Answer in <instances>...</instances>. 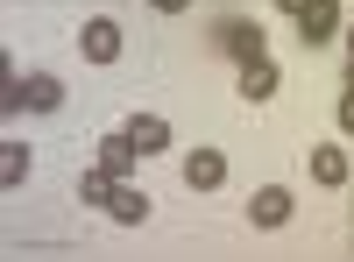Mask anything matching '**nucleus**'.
Segmentation results:
<instances>
[{"mask_svg":"<svg viewBox=\"0 0 354 262\" xmlns=\"http://www.w3.org/2000/svg\"><path fill=\"white\" fill-rule=\"evenodd\" d=\"M0 100H8V113H57V106H64V85H57V78H15L8 71V93H0Z\"/></svg>","mask_w":354,"mask_h":262,"instance_id":"nucleus-1","label":"nucleus"},{"mask_svg":"<svg viewBox=\"0 0 354 262\" xmlns=\"http://www.w3.org/2000/svg\"><path fill=\"white\" fill-rule=\"evenodd\" d=\"M78 57H85V64H113V57H121V28H113L106 15H93L78 28Z\"/></svg>","mask_w":354,"mask_h":262,"instance_id":"nucleus-2","label":"nucleus"},{"mask_svg":"<svg viewBox=\"0 0 354 262\" xmlns=\"http://www.w3.org/2000/svg\"><path fill=\"white\" fill-rule=\"evenodd\" d=\"M185 185H192V191H220V185H227V156H220V149H192V156H185Z\"/></svg>","mask_w":354,"mask_h":262,"instance_id":"nucleus-3","label":"nucleus"},{"mask_svg":"<svg viewBox=\"0 0 354 262\" xmlns=\"http://www.w3.org/2000/svg\"><path fill=\"white\" fill-rule=\"evenodd\" d=\"M128 142L142 156H156V149H170V121L163 113H128Z\"/></svg>","mask_w":354,"mask_h":262,"instance_id":"nucleus-4","label":"nucleus"},{"mask_svg":"<svg viewBox=\"0 0 354 262\" xmlns=\"http://www.w3.org/2000/svg\"><path fill=\"white\" fill-rule=\"evenodd\" d=\"M106 220H113V227H142V220H149V198L121 178V185H113V198H106Z\"/></svg>","mask_w":354,"mask_h":262,"instance_id":"nucleus-5","label":"nucleus"},{"mask_svg":"<svg viewBox=\"0 0 354 262\" xmlns=\"http://www.w3.org/2000/svg\"><path fill=\"white\" fill-rule=\"evenodd\" d=\"M248 220H255V227H283V220H290V191H283V185H262V191L248 198Z\"/></svg>","mask_w":354,"mask_h":262,"instance_id":"nucleus-6","label":"nucleus"},{"mask_svg":"<svg viewBox=\"0 0 354 262\" xmlns=\"http://www.w3.org/2000/svg\"><path fill=\"white\" fill-rule=\"evenodd\" d=\"M333 28H340V0H312V8L298 15V36H305V43H326Z\"/></svg>","mask_w":354,"mask_h":262,"instance_id":"nucleus-7","label":"nucleus"},{"mask_svg":"<svg viewBox=\"0 0 354 262\" xmlns=\"http://www.w3.org/2000/svg\"><path fill=\"white\" fill-rule=\"evenodd\" d=\"M220 43L234 50V64H255V57H262V28H255V21H227Z\"/></svg>","mask_w":354,"mask_h":262,"instance_id":"nucleus-8","label":"nucleus"},{"mask_svg":"<svg viewBox=\"0 0 354 262\" xmlns=\"http://www.w3.org/2000/svg\"><path fill=\"white\" fill-rule=\"evenodd\" d=\"M312 178L326 185V191H340V185H347V149H333V142H319V149H312Z\"/></svg>","mask_w":354,"mask_h":262,"instance_id":"nucleus-9","label":"nucleus"},{"mask_svg":"<svg viewBox=\"0 0 354 262\" xmlns=\"http://www.w3.org/2000/svg\"><path fill=\"white\" fill-rule=\"evenodd\" d=\"M113 185H121V178H113L106 163H93V170H78V198H85V206H106V198H113Z\"/></svg>","mask_w":354,"mask_h":262,"instance_id":"nucleus-10","label":"nucleus"},{"mask_svg":"<svg viewBox=\"0 0 354 262\" xmlns=\"http://www.w3.org/2000/svg\"><path fill=\"white\" fill-rule=\"evenodd\" d=\"M135 156H142V149H135V142H128V128H121V135H106V142H100V163L113 170V178H128V170H135Z\"/></svg>","mask_w":354,"mask_h":262,"instance_id":"nucleus-11","label":"nucleus"},{"mask_svg":"<svg viewBox=\"0 0 354 262\" xmlns=\"http://www.w3.org/2000/svg\"><path fill=\"white\" fill-rule=\"evenodd\" d=\"M28 163H36V149H28V142H8V149H0V185L15 191V185L28 178Z\"/></svg>","mask_w":354,"mask_h":262,"instance_id":"nucleus-12","label":"nucleus"},{"mask_svg":"<svg viewBox=\"0 0 354 262\" xmlns=\"http://www.w3.org/2000/svg\"><path fill=\"white\" fill-rule=\"evenodd\" d=\"M241 93H248V100H270V93H277V64H270V57L241 64Z\"/></svg>","mask_w":354,"mask_h":262,"instance_id":"nucleus-13","label":"nucleus"},{"mask_svg":"<svg viewBox=\"0 0 354 262\" xmlns=\"http://www.w3.org/2000/svg\"><path fill=\"white\" fill-rule=\"evenodd\" d=\"M340 128L354 135V78H347V93H340Z\"/></svg>","mask_w":354,"mask_h":262,"instance_id":"nucleus-14","label":"nucleus"},{"mask_svg":"<svg viewBox=\"0 0 354 262\" xmlns=\"http://www.w3.org/2000/svg\"><path fill=\"white\" fill-rule=\"evenodd\" d=\"M149 8H156V15H185L192 0H149Z\"/></svg>","mask_w":354,"mask_h":262,"instance_id":"nucleus-15","label":"nucleus"},{"mask_svg":"<svg viewBox=\"0 0 354 262\" xmlns=\"http://www.w3.org/2000/svg\"><path fill=\"white\" fill-rule=\"evenodd\" d=\"M277 8H283V15H290V21H298V15H305V8H312V0H277Z\"/></svg>","mask_w":354,"mask_h":262,"instance_id":"nucleus-16","label":"nucleus"},{"mask_svg":"<svg viewBox=\"0 0 354 262\" xmlns=\"http://www.w3.org/2000/svg\"><path fill=\"white\" fill-rule=\"evenodd\" d=\"M347 57H354V36H347Z\"/></svg>","mask_w":354,"mask_h":262,"instance_id":"nucleus-17","label":"nucleus"}]
</instances>
